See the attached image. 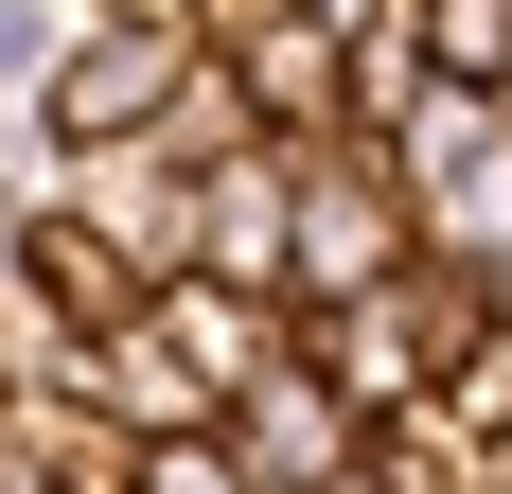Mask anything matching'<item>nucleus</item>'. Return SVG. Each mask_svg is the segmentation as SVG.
<instances>
[{"label": "nucleus", "instance_id": "nucleus-10", "mask_svg": "<svg viewBox=\"0 0 512 494\" xmlns=\"http://www.w3.org/2000/svg\"><path fill=\"white\" fill-rule=\"evenodd\" d=\"M71 36H89V0H0V106H36Z\"/></svg>", "mask_w": 512, "mask_h": 494}, {"label": "nucleus", "instance_id": "nucleus-1", "mask_svg": "<svg viewBox=\"0 0 512 494\" xmlns=\"http://www.w3.org/2000/svg\"><path fill=\"white\" fill-rule=\"evenodd\" d=\"M407 265H424V212H407V177H389L371 124L283 142V318H336V300L407 283Z\"/></svg>", "mask_w": 512, "mask_h": 494}, {"label": "nucleus", "instance_id": "nucleus-5", "mask_svg": "<svg viewBox=\"0 0 512 494\" xmlns=\"http://www.w3.org/2000/svg\"><path fill=\"white\" fill-rule=\"evenodd\" d=\"M230 459H248L265 494H336V477H371V406L336 389V371H318L301 336L265 353L248 389H230Z\"/></svg>", "mask_w": 512, "mask_h": 494}, {"label": "nucleus", "instance_id": "nucleus-4", "mask_svg": "<svg viewBox=\"0 0 512 494\" xmlns=\"http://www.w3.org/2000/svg\"><path fill=\"white\" fill-rule=\"evenodd\" d=\"M177 89H195V36H159V18H89V36L53 53L36 124H53V159H106V142H159Z\"/></svg>", "mask_w": 512, "mask_h": 494}, {"label": "nucleus", "instance_id": "nucleus-8", "mask_svg": "<svg viewBox=\"0 0 512 494\" xmlns=\"http://www.w3.org/2000/svg\"><path fill=\"white\" fill-rule=\"evenodd\" d=\"M18 283H36V300H53V318H71V336H124V318H142V300H159V283H142V265H124V247H106V230H89V212H71V195H53V212H36V230H18Z\"/></svg>", "mask_w": 512, "mask_h": 494}, {"label": "nucleus", "instance_id": "nucleus-14", "mask_svg": "<svg viewBox=\"0 0 512 494\" xmlns=\"http://www.w3.org/2000/svg\"><path fill=\"white\" fill-rule=\"evenodd\" d=\"M336 494H371V477H336Z\"/></svg>", "mask_w": 512, "mask_h": 494}, {"label": "nucleus", "instance_id": "nucleus-7", "mask_svg": "<svg viewBox=\"0 0 512 494\" xmlns=\"http://www.w3.org/2000/svg\"><path fill=\"white\" fill-rule=\"evenodd\" d=\"M195 283H248V300H283V142H248V159H195Z\"/></svg>", "mask_w": 512, "mask_h": 494}, {"label": "nucleus", "instance_id": "nucleus-2", "mask_svg": "<svg viewBox=\"0 0 512 494\" xmlns=\"http://www.w3.org/2000/svg\"><path fill=\"white\" fill-rule=\"evenodd\" d=\"M301 353L371 406V442H389V424H424V406L460 389V353H477V283H460V265H407V283H371V300H336V318H301Z\"/></svg>", "mask_w": 512, "mask_h": 494}, {"label": "nucleus", "instance_id": "nucleus-6", "mask_svg": "<svg viewBox=\"0 0 512 494\" xmlns=\"http://www.w3.org/2000/svg\"><path fill=\"white\" fill-rule=\"evenodd\" d=\"M71 212H89L142 283H195V159H177V142H106V159H71Z\"/></svg>", "mask_w": 512, "mask_h": 494}, {"label": "nucleus", "instance_id": "nucleus-3", "mask_svg": "<svg viewBox=\"0 0 512 494\" xmlns=\"http://www.w3.org/2000/svg\"><path fill=\"white\" fill-rule=\"evenodd\" d=\"M389 177H407V212H424V265L512 283V124H495V89H407Z\"/></svg>", "mask_w": 512, "mask_h": 494}, {"label": "nucleus", "instance_id": "nucleus-11", "mask_svg": "<svg viewBox=\"0 0 512 494\" xmlns=\"http://www.w3.org/2000/svg\"><path fill=\"white\" fill-rule=\"evenodd\" d=\"M124 494H265L248 459H230V424H177V442H142V477Z\"/></svg>", "mask_w": 512, "mask_h": 494}, {"label": "nucleus", "instance_id": "nucleus-12", "mask_svg": "<svg viewBox=\"0 0 512 494\" xmlns=\"http://www.w3.org/2000/svg\"><path fill=\"white\" fill-rule=\"evenodd\" d=\"M89 18H159V36H195V0H89Z\"/></svg>", "mask_w": 512, "mask_h": 494}, {"label": "nucleus", "instance_id": "nucleus-13", "mask_svg": "<svg viewBox=\"0 0 512 494\" xmlns=\"http://www.w3.org/2000/svg\"><path fill=\"white\" fill-rule=\"evenodd\" d=\"M495 124H512V71H495Z\"/></svg>", "mask_w": 512, "mask_h": 494}, {"label": "nucleus", "instance_id": "nucleus-9", "mask_svg": "<svg viewBox=\"0 0 512 494\" xmlns=\"http://www.w3.org/2000/svg\"><path fill=\"white\" fill-rule=\"evenodd\" d=\"M407 53L442 71V89H495L512 71V0H407Z\"/></svg>", "mask_w": 512, "mask_h": 494}]
</instances>
